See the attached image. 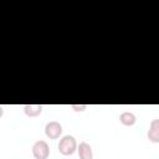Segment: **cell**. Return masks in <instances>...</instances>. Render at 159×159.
I'll use <instances>...</instances> for the list:
<instances>
[{
    "mask_svg": "<svg viewBox=\"0 0 159 159\" xmlns=\"http://www.w3.org/2000/svg\"><path fill=\"white\" fill-rule=\"evenodd\" d=\"M77 142H76V138L73 135H65L60 139V143H58V152L62 154V155H71L75 153V150L77 149Z\"/></svg>",
    "mask_w": 159,
    "mask_h": 159,
    "instance_id": "6da1fadb",
    "label": "cell"
},
{
    "mask_svg": "<svg viewBox=\"0 0 159 159\" xmlns=\"http://www.w3.org/2000/svg\"><path fill=\"white\" fill-rule=\"evenodd\" d=\"M32 155L35 159H47L50 155V147L45 140H37L32 145Z\"/></svg>",
    "mask_w": 159,
    "mask_h": 159,
    "instance_id": "7a4b0ae2",
    "label": "cell"
},
{
    "mask_svg": "<svg viewBox=\"0 0 159 159\" xmlns=\"http://www.w3.org/2000/svg\"><path fill=\"white\" fill-rule=\"evenodd\" d=\"M45 134L50 139H57L62 134V125L58 122H56V120L48 122L45 125Z\"/></svg>",
    "mask_w": 159,
    "mask_h": 159,
    "instance_id": "3957f363",
    "label": "cell"
},
{
    "mask_svg": "<svg viewBox=\"0 0 159 159\" xmlns=\"http://www.w3.org/2000/svg\"><path fill=\"white\" fill-rule=\"evenodd\" d=\"M147 137L152 143H159V118L150 122Z\"/></svg>",
    "mask_w": 159,
    "mask_h": 159,
    "instance_id": "277c9868",
    "label": "cell"
},
{
    "mask_svg": "<svg viewBox=\"0 0 159 159\" xmlns=\"http://www.w3.org/2000/svg\"><path fill=\"white\" fill-rule=\"evenodd\" d=\"M77 152H78L80 159H93L92 147L87 142H81L80 145L77 147Z\"/></svg>",
    "mask_w": 159,
    "mask_h": 159,
    "instance_id": "5b68a950",
    "label": "cell"
},
{
    "mask_svg": "<svg viewBox=\"0 0 159 159\" xmlns=\"http://www.w3.org/2000/svg\"><path fill=\"white\" fill-rule=\"evenodd\" d=\"M42 106L41 104H25L24 112L27 117H37L42 113Z\"/></svg>",
    "mask_w": 159,
    "mask_h": 159,
    "instance_id": "8992f818",
    "label": "cell"
},
{
    "mask_svg": "<svg viewBox=\"0 0 159 159\" xmlns=\"http://www.w3.org/2000/svg\"><path fill=\"white\" fill-rule=\"evenodd\" d=\"M119 122H120L123 125L132 127V125L135 124L137 118H135V114L132 113V112H123V113H120V116H119Z\"/></svg>",
    "mask_w": 159,
    "mask_h": 159,
    "instance_id": "52a82bcc",
    "label": "cell"
},
{
    "mask_svg": "<svg viewBox=\"0 0 159 159\" xmlns=\"http://www.w3.org/2000/svg\"><path fill=\"white\" fill-rule=\"evenodd\" d=\"M71 108L75 112H83L84 109H87V104H71Z\"/></svg>",
    "mask_w": 159,
    "mask_h": 159,
    "instance_id": "ba28073f",
    "label": "cell"
}]
</instances>
